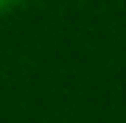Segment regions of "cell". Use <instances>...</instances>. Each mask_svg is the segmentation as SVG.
<instances>
[{
    "label": "cell",
    "mask_w": 126,
    "mask_h": 123,
    "mask_svg": "<svg viewBox=\"0 0 126 123\" xmlns=\"http://www.w3.org/2000/svg\"><path fill=\"white\" fill-rule=\"evenodd\" d=\"M6 3H11V0H0V6H6Z\"/></svg>",
    "instance_id": "6da1fadb"
}]
</instances>
